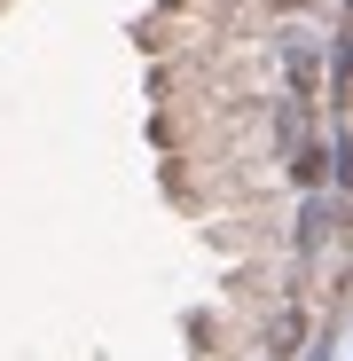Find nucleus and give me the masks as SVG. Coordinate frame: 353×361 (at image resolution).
Here are the masks:
<instances>
[{
  "label": "nucleus",
  "instance_id": "1",
  "mask_svg": "<svg viewBox=\"0 0 353 361\" xmlns=\"http://www.w3.org/2000/svg\"><path fill=\"white\" fill-rule=\"evenodd\" d=\"M275 55H283V79H290V94H299V102H314L322 63H330V39H322V32H306V24H290V32H275Z\"/></svg>",
  "mask_w": 353,
  "mask_h": 361
},
{
  "label": "nucleus",
  "instance_id": "2",
  "mask_svg": "<svg viewBox=\"0 0 353 361\" xmlns=\"http://www.w3.org/2000/svg\"><path fill=\"white\" fill-rule=\"evenodd\" d=\"M337 220H345L337 189H306V212H299V252H306V259H314L330 235H337Z\"/></svg>",
  "mask_w": 353,
  "mask_h": 361
},
{
  "label": "nucleus",
  "instance_id": "3",
  "mask_svg": "<svg viewBox=\"0 0 353 361\" xmlns=\"http://www.w3.org/2000/svg\"><path fill=\"white\" fill-rule=\"evenodd\" d=\"M299 338H306V322H299V307H283V314L267 322V361H290V353H299Z\"/></svg>",
  "mask_w": 353,
  "mask_h": 361
},
{
  "label": "nucleus",
  "instance_id": "4",
  "mask_svg": "<svg viewBox=\"0 0 353 361\" xmlns=\"http://www.w3.org/2000/svg\"><path fill=\"white\" fill-rule=\"evenodd\" d=\"M299 134H306V102L290 94V102L275 110V142H283V149H299Z\"/></svg>",
  "mask_w": 353,
  "mask_h": 361
},
{
  "label": "nucleus",
  "instance_id": "5",
  "mask_svg": "<svg viewBox=\"0 0 353 361\" xmlns=\"http://www.w3.org/2000/svg\"><path fill=\"white\" fill-rule=\"evenodd\" d=\"M337 345H345V322H337V314H330V330H322V338H314V345H306V361H337Z\"/></svg>",
  "mask_w": 353,
  "mask_h": 361
}]
</instances>
